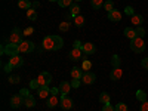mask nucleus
<instances>
[{
    "label": "nucleus",
    "mask_w": 148,
    "mask_h": 111,
    "mask_svg": "<svg viewBox=\"0 0 148 111\" xmlns=\"http://www.w3.org/2000/svg\"><path fill=\"white\" fill-rule=\"evenodd\" d=\"M116 111H127V105L125 102H119L116 104Z\"/></svg>",
    "instance_id": "obj_36"
},
{
    "label": "nucleus",
    "mask_w": 148,
    "mask_h": 111,
    "mask_svg": "<svg viewBox=\"0 0 148 111\" xmlns=\"http://www.w3.org/2000/svg\"><path fill=\"white\" fill-rule=\"evenodd\" d=\"M79 15H80V6H79V3H73L70 6V15H67V18L68 16L70 18H76Z\"/></svg>",
    "instance_id": "obj_16"
},
{
    "label": "nucleus",
    "mask_w": 148,
    "mask_h": 111,
    "mask_svg": "<svg viewBox=\"0 0 148 111\" xmlns=\"http://www.w3.org/2000/svg\"><path fill=\"white\" fill-rule=\"evenodd\" d=\"M130 22L133 24V25H138V27H141V24L144 22V18H142V15H138V14H135L132 18H130Z\"/></svg>",
    "instance_id": "obj_22"
},
{
    "label": "nucleus",
    "mask_w": 148,
    "mask_h": 111,
    "mask_svg": "<svg viewBox=\"0 0 148 111\" xmlns=\"http://www.w3.org/2000/svg\"><path fill=\"white\" fill-rule=\"evenodd\" d=\"M30 88H31L33 90H39V88H40L39 80H37V79H33V80L30 82Z\"/></svg>",
    "instance_id": "obj_34"
},
{
    "label": "nucleus",
    "mask_w": 148,
    "mask_h": 111,
    "mask_svg": "<svg viewBox=\"0 0 148 111\" xmlns=\"http://www.w3.org/2000/svg\"><path fill=\"white\" fill-rule=\"evenodd\" d=\"M19 95L24 98V99H25V98H27V96H30L31 93H30V90H28V89H21V90H19Z\"/></svg>",
    "instance_id": "obj_40"
},
{
    "label": "nucleus",
    "mask_w": 148,
    "mask_h": 111,
    "mask_svg": "<svg viewBox=\"0 0 148 111\" xmlns=\"http://www.w3.org/2000/svg\"><path fill=\"white\" fill-rule=\"evenodd\" d=\"M59 104V99H58V96H55V95H51L47 98V101H46V105L49 107V108H53V107H56Z\"/></svg>",
    "instance_id": "obj_19"
},
{
    "label": "nucleus",
    "mask_w": 148,
    "mask_h": 111,
    "mask_svg": "<svg viewBox=\"0 0 148 111\" xmlns=\"http://www.w3.org/2000/svg\"><path fill=\"white\" fill-rule=\"evenodd\" d=\"M5 53L9 55V56H15V55H19V45L16 43H9L5 46Z\"/></svg>",
    "instance_id": "obj_4"
},
{
    "label": "nucleus",
    "mask_w": 148,
    "mask_h": 111,
    "mask_svg": "<svg viewBox=\"0 0 148 111\" xmlns=\"http://www.w3.org/2000/svg\"><path fill=\"white\" fill-rule=\"evenodd\" d=\"M24 105H25L27 108H34V107H36V99H34V96H33V95L27 96L25 99H24Z\"/></svg>",
    "instance_id": "obj_21"
},
{
    "label": "nucleus",
    "mask_w": 148,
    "mask_h": 111,
    "mask_svg": "<svg viewBox=\"0 0 148 111\" xmlns=\"http://www.w3.org/2000/svg\"><path fill=\"white\" fill-rule=\"evenodd\" d=\"M9 64L14 65V68H19V67H22V64H24V59H22V56H19V55L10 56V58H9Z\"/></svg>",
    "instance_id": "obj_13"
},
{
    "label": "nucleus",
    "mask_w": 148,
    "mask_h": 111,
    "mask_svg": "<svg viewBox=\"0 0 148 111\" xmlns=\"http://www.w3.org/2000/svg\"><path fill=\"white\" fill-rule=\"evenodd\" d=\"M49 2H58V0H49Z\"/></svg>",
    "instance_id": "obj_51"
},
{
    "label": "nucleus",
    "mask_w": 148,
    "mask_h": 111,
    "mask_svg": "<svg viewBox=\"0 0 148 111\" xmlns=\"http://www.w3.org/2000/svg\"><path fill=\"white\" fill-rule=\"evenodd\" d=\"M58 5L61 8H70L73 5V0H58Z\"/></svg>",
    "instance_id": "obj_33"
},
{
    "label": "nucleus",
    "mask_w": 148,
    "mask_h": 111,
    "mask_svg": "<svg viewBox=\"0 0 148 111\" xmlns=\"http://www.w3.org/2000/svg\"><path fill=\"white\" fill-rule=\"evenodd\" d=\"M104 9H105L107 12L114 10V2H113V0H107V2L104 3Z\"/></svg>",
    "instance_id": "obj_32"
},
{
    "label": "nucleus",
    "mask_w": 148,
    "mask_h": 111,
    "mask_svg": "<svg viewBox=\"0 0 148 111\" xmlns=\"http://www.w3.org/2000/svg\"><path fill=\"white\" fill-rule=\"evenodd\" d=\"M37 95H39L42 99H47L51 96V88L49 86H40L39 90H37Z\"/></svg>",
    "instance_id": "obj_12"
},
{
    "label": "nucleus",
    "mask_w": 148,
    "mask_h": 111,
    "mask_svg": "<svg viewBox=\"0 0 148 111\" xmlns=\"http://www.w3.org/2000/svg\"><path fill=\"white\" fill-rule=\"evenodd\" d=\"M83 73H84V71H83L80 67H73L71 71H70V76H71V79H80V80H82Z\"/></svg>",
    "instance_id": "obj_17"
},
{
    "label": "nucleus",
    "mask_w": 148,
    "mask_h": 111,
    "mask_svg": "<svg viewBox=\"0 0 148 111\" xmlns=\"http://www.w3.org/2000/svg\"><path fill=\"white\" fill-rule=\"evenodd\" d=\"M42 46H43L45 51H59V49L64 46V40H62V37L51 34V36H46L43 39Z\"/></svg>",
    "instance_id": "obj_1"
},
{
    "label": "nucleus",
    "mask_w": 148,
    "mask_h": 111,
    "mask_svg": "<svg viewBox=\"0 0 148 111\" xmlns=\"http://www.w3.org/2000/svg\"><path fill=\"white\" fill-rule=\"evenodd\" d=\"M120 64H121L120 56L119 55H113V58H111V65H113V68H119Z\"/></svg>",
    "instance_id": "obj_26"
},
{
    "label": "nucleus",
    "mask_w": 148,
    "mask_h": 111,
    "mask_svg": "<svg viewBox=\"0 0 148 111\" xmlns=\"http://www.w3.org/2000/svg\"><path fill=\"white\" fill-rule=\"evenodd\" d=\"M90 68H92V62L89 59H83V64H82V70L83 71H90Z\"/></svg>",
    "instance_id": "obj_30"
},
{
    "label": "nucleus",
    "mask_w": 148,
    "mask_h": 111,
    "mask_svg": "<svg viewBox=\"0 0 148 111\" xmlns=\"http://www.w3.org/2000/svg\"><path fill=\"white\" fill-rule=\"evenodd\" d=\"M80 82H82L80 79H73L71 80V86H73L74 89H77V88H80Z\"/></svg>",
    "instance_id": "obj_38"
},
{
    "label": "nucleus",
    "mask_w": 148,
    "mask_h": 111,
    "mask_svg": "<svg viewBox=\"0 0 148 111\" xmlns=\"http://www.w3.org/2000/svg\"><path fill=\"white\" fill-rule=\"evenodd\" d=\"M22 33H24V36H31V34L34 33V28H33V27H27Z\"/></svg>",
    "instance_id": "obj_42"
},
{
    "label": "nucleus",
    "mask_w": 148,
    "mask_h": 111,
    "mask_svg": "<svg viewBox=\"0 0 148 111\" xmlns=\"http://www.w3.org/2000/svg\"><path fill=\"white\" fill-rule=\"evenodd\" d=\"M136 36H138V37H142V39H144V36H145V30H144L142 27H138V28H136Z\"/></svg>",
    "instance_id": "obj_41"
},
{
    "label": "nucleus",
    "mask_w": 148,
    "mask_h": 111,
    "mask_svg": "<svg viewBox=\"0 0 148 111\" xmlns=\"http://www.w3.org/2000/svg\"><path fill=\"white\" fill-rule=\"evenodd\" d=\"M141 65H142V68L148 70V58H144V59L141 61Z\"/></svg>",
    "instance_id": "obj_45"
},
{
    "label": "nucleus",
    "mask_w": 148,
    "mask_h": 111,
    "mask_svg": "<svg viewBox=\"0 0 148 111\" xmlns=\"http://www.w3.org/2000/svg\"><path fill=\"white\" fill-rule=\"evenodd\" d=\"M27 18H28L30 21H36V19H37V12H36V9H28V10H27Z\"/></svg>",
    "instance_id": "obj_31"
},
{
    "label": "nucleus",
    "mask_w": 148,
    "mask_h": 111,
    "mask_svg": "<svg viewBox=\"0 0 148 111\" xmlns=\"http://www.w3.org/2000/svg\"><path fill=\"white\" fill-rule=\"evenodd\" d=\"M102 111H116V107H113L111 104H104Z\"/></svg>",
    "instance_id": "obj_39"
},
{
    "label": "nucleus",
    "mask_w": 148,
    "mask_h": 111,
    "mask_svg": "<svg viewBox=\"0 0 148 111\" xmlns=\"http://www.w3.org/2000/svg\"><path fill=\"white\" fill-rule=\"evenodd\" d=\"M18 6H19V9H25V10H28V9H31L33 3L30 2V0H19V2H18Z\"/></svg>",
    "instance_id": "obj_24"
},
{
    "label": "nucleus",
    "mask_w": 148,
    "mask_h": 111,
    "mask_svg": "<svg viewBox=\"0 0 148 111\" xmlns=\"http://www.w3.org/2000/svg\"><path fill=\"white\" fill-rule=\"evenodd\" d=\"M22 31L19 28H14L12 33L9 34V43H16V45H21L24 40H22Z\"/></svg>",
    "instance_id": "obj_3"
},
{
    "label": "nucleus",
    "mask_w": 148,
    "mask_h": 111,
    "mask_svg": "<svg viewBox=\"0 0 148 111\" xmlns=\"http://www.w3.org/2000/svg\"><path fill=\"white\" fill-rule=\"evenodd\" d=\"M82 52H83V55H84V56H90V55H93V53L96 52V47H95V45H93V43L88 42V43H84V45H83Z\"/></svg>",
    "instance_id": "obj_8"
},
{
    "label": "nucleus",
    "mask_w": 148,
    "mask_h": 111,
    "mask_svg": "<svg viewBox=\"0 0 148 111\" xmlns=\"http://www.w3.org/2000/svg\"><path fill=\"white\" fill-rule=\"evenodd\" d=\"M39 5H40L39 2H34V3H33V9H34V8H39Z\"/></svg>",
    "instance_id": "obj_48"
},
{
    "label": "nucleus",
    "mask_w": 148,
    "mask_h": 111,
    "mask_svg": "<svg viewBox=\"0 0 148 111\" xmlns=\"http://www.w3.org/2000/svg\"><path fill=\"white\" fill-rule=\"evenodd\" d=\"M104 0H90V6H92V9H95V10H99V9H102L104 8Z\"/></svg>",
    "instance_id": "obj_23"
},
{
    "label": "nucleus",
    "mask_w": 148,
    "mask_h": 111,
    "mask_svg": "<svg viewBox=\"0 0 148 111\" xmlns=\"http://www.w3.org/2000/svg\"><path fill=\"white\" fill-rule=\"evenodd\" d=\"M96 80V76L92 73V71H84L83 73V77H82V82L84 84H93Z\"/></svg>",
    "instance_id": "obj_9"
},
{
    "label": "nucleus",
    "mask_w": 148,
    "mask_h": 111,
    "mask_svg": "<svg viewBox=\"0 0 148 111\" xmlns=\"http://www.w3.org/2000/svg\"><path fill=\"white\" fill-rule=\"evenodd\" d=\"M21 104H24V98L18 93V95H14L10 98V107L12 108H19Z\"/></svg>",
    "instance_id": "obj_11"
},
{
    "label": "nucleus",
    "mask_w": 148,
    "mask_h": 111,
    "mask_svg": "<svg viewBox=\"0 0 148 111\" xmlns=\"http://www.w3.org/2000/svg\"><path fill=\"white\" fill-rule=\"evenodd\" d=\"M125 14H126V15H129V16L132 18V16L135 15V10H133V8H132V6H126V8H125Z\"/></svg>",
    "instance_id": "obj_37"
},
{
    "label": "nucleus",
    "mask_w": 148,
    "mask_h": 111,
    "mask_svg": "<svg viewBox=\"0 0 148 111\" xmlns=\"http://www.w3.org/2000/svg\"><path fill=\"white\" fill-rule=\"evenodd\" d=\"M136 99H138L139 102H144V101H147V93H145L144 90L138 89V90H136Z\"/></svg>",
    "instance_id": "obj_29"
},
{
    "label": "nucleus",
    "mask_w": 148,
    "mask_h": 111,
    "mask_svg": "<svg viewBox=\"0 0 148 111\" xmlns=\"http://www.w3.org/2000/svg\"><path fill=\"white\" fill-rule=\"evenodd\" d=\"M71 88H73L71 82H61V84H59V90H61V93H64V95H68Z\"/></svg>",
    "instance_id": "obj_18"
},
{
    "label": "nucleus",
    "mask_w": 148,
    "mask_h": 111,
    "mask_svg": "<svg viewBox=\"0 0 148 111\" xmlns=\"http://www.w3.org/2000/svg\"><path fill=\"white\" fill-rule=\"evenodd\" d=\"M0 53H2V55H5V46H2V47H0Z\"/></svg>",
    "instance_id": "obj_49"
},
{
    "label": "nucleus",
    "mask_w": 148,
    "mask_h": 111,
    "mask_svg": "<svg viewBox=\"0 0 148 111\" xmlns=\"http://www.w3.org/2000/svg\"><path fill=\"white\" fill-rule=\"evenodd\" d=\"M130 49L135 53H142L145 51V43L142 37H135L133 40H130Z\"/></svg>",
    "instance_id": "obj_2"
},
{
    "label": "nucleus",
    "mask_w": 148,
    "mask_h": 111,
    "mask_svg": "<svg viewBox=\"0 0 148 111\" xmlns=\"http://www.w3.org/2000/svg\"><path fill=\"white\" fill-rule=\"evenodd\" d=\"M123 34H125V37H127V39H130V40H133L135 37H138V36H136V30H133V28H130V27H126Z\"/></svg>",
    "instance_id": "obj_20"
},
{
    "label": "nucleus",
    "mask_w": 148,
    "mask_h": 111,
    "mask_svg": "<svg viewBox=\"0 0 148 111\" xmlns=\"http://www.w3.org/2000/svg\"><path fill=\"white\" fill-rule=\"evenodd\" d=\"M59 105L62 110H71L73 108V99L68 95L61 93V99H59Z\"/></svg>",
    "instance_id": "obj_6"
},
{
    "label": "nucleus",
    "mask_w": 148,
    "mask_h": 111,
    "mask_svg": "<svg viewBox=\"0 0 148 111\" xmlns=\"http://www.w3.org/2000/svg\"><path fill=\"white\" fill-rule=\"evenodd\" d=\"M3 70H5V73H10L12 70H14V65H12V64H6Z\"/></svg>",
    "instance_id": "obj_46"
},
{
    "label": "nucleus",
    "mask_w": 148,
    "mask_h": 111,
    "mask_svg": "<svg viewBox=\"0 0 148 111\" xmlns=\"http://www.w3.org/2000/svg\"><path fill=\"white\" fill-rule=\"evenodd\" d=\"M73 2H74V3H77V2H82V0H73Z\"/></svg>",
    "instance_id": "obj_50"
},
{
    "label": "nucleus",
    "mask_w": 148,
    "mask_h": 111,
    "mask_svg": "<svg viewBox=\"0 0 148 111\" xmlns=\"http://www.w3.org/2000/svg\"><path fill=\"white\" fill-rule=\"evenodd\" d=\"M74 25H76L77 28H80V27H83V25H84V18H83L82 15H79V16H76V18H74Z\"/></svg>",
    "instance_id": "obj_28"
},
{
    "label": "nucleus",
    "mask_w": 148,
    "mask_h": 111,
    "mask_svg": "<svg viewBox=\"0 0 148 111\" xmlns=\"http://www.w3.org/2000/svg\"><path fill=\"white\" fill-rule=\"evenodd\" d=\"M37 80H39L40 86H49L52 82V74L47 73V71H43L39 74V77H37Z\"/></svg>",
    "instance_id": "obj_5"
},
{
    "label": "nucleus",
    "mask_w": 148,
    "mask_h": 111,
    "mask_svg": "<svg viewBox=\"0 0 148 111\" xmlns=\"http://www.w3.org/2000/svg\"><path fill=\"white\" fill-rule=\"evenodd\" d=\"M34 43L30 42V40H24L21 45H19V52L21 53H31L34 51Z\"/></svg>",
    "instance_id": "obj_7"
},
{
    "label": "nucleus",
    "mask_w": 148,
    "mask_h": 111,
    "mask_svg": "<svg viewBox=\"0 0 148 111\" xmlns=\"http://www.w3.org/2000/svg\"><path fill=\"white\" fill-rule=\"evenodd\" d=\"M70 27H71V22L70 21H62V22H61L59 24V31H68L70 30Z\"/></svg>",
    "instance_id": "obj_27"
},
{
    "label": "nucleus",
    "mask_w": 148,
    "mask_h": 111,
    "mask_svg": "<svg viewBox=\"0 0 148 111\" xmlns=\"http://www.w3.org/2000/svg\"><path fill=\"white\" fill-rule=\"evenodd\" d=\"M19 80H21V77L16 76V74H12V76H9V83H12V84L19 83Z\"/></svg>",
    "instance_id": "obj_35"
},
{
    "label": "nucleus",
    "mask_w": 148,
    "mask_h": 111,
    "mask_svg": "<svg viewBox=\"0 0 148 111\" xmlns=\"http://www.w3.org/2000/svg\"><path fill=\"white\" fill-rule=\"evenodd\" d=\"M108 19L113 21V22H120L121 21V12H119L117 9L108 12Z\"/></svg>",
    "instance_id": "obj_15"
},
{
    "label": "nucleus",
    "mask_w": 148,
    "mask_h": 111,
    "mask_svg": "<svg viewBox=\"0 0 148 111\" xmlns=\"http://www.w3.org/2000/svg\"><path fill=\"white\" fill-rule=\"evenodd\" d=\"M58 93H61L59 88H52V89H51V95H55V96H58Z\"/></svg>",
    "instance_id": "obj_47"
},
{
    "label": "nucleus",
    "mask_w": 148,
    "mask_h": 111,
    "mask_svg": "<svg viewBox=\"0 0 148 111\" xmlns=\"http://www.w3.org/2000/svg\"><path fill=\"white\" fill-rule=\"evenodd\" d=\"M141 111H148V101H144L141 102V107H139Z\"/></svg>",
    "instance_id": "obj_43"
},
{
    "label": "nucleus",
    "mask_w": 148,
    "mask_h": 111,
    "mask_svg": "<svg viewBox=\"0 0 148 111\" xmlns=\"http://www.w3.org/2000/svg\"><path fill=\"white\" fill-rule=\"evenodd\" d=\"M83 45H84V43H82L80 40H76V42L73 43V47H76V49H82V47H83Z\"/></svg>",
    "instance_id": "obj_44"
},
{
    "label": "nucleus",
    "mask_w": 148,
    "mask_h": 111,
    "mask_svg": "<svg viewBox=\"0 0 148 111\" xmlns=\"http://www.w3.org/2000/svg\"><path fill=\"white\" fill-rule=\"evenodd\" d=\"M68 56H70V59L71 61H80L82 58H83V52H82V49H76V47H73L71 51H70V53H68Z\"/></svg>",
    "instance_id": "obj_10"
},
{
    "label": "nucleus",
    "mask_w": 148,
    "mask_h": 111,
    "mask_svg": "<svg viewBox=\"0 0 148 111\" xmlns=\"http://www.w3.org/2000/svg\"><path fill=\"white\" fill-rule=\"evenodd\" d=\"M110 99H111V96H110L108 92H102L99 95V102L101 104H110Z\"/></svg>",
    "instance_id": "obj_25"
},
{
    "label": "nucleus",
    "mask_w": 148,
    "mask_h": 111,
    "mask_svg": "<svg viewBox=\"0 0 148 111\" xmlns=\"http://www.w3.org/2000/svg\"><path fill=\"white\" fill-rule=\"evenodd\" d=\"M121 77H123V71H121L120 67L111 70V73H110V79L113 80V82H117V80H120Z\"/></svg>",
    "instance_id": "obj_14"
}]
</instances>
